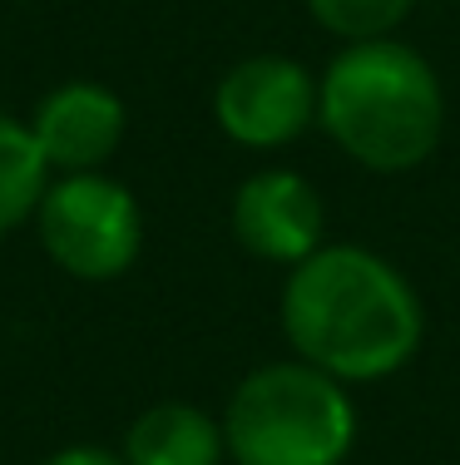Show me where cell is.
<instances>
[{
  "label": "cell",
  "mask_w": 460,
  "mask_h": 465,
  "mask_svg": "<svg viewBox=\"0 0 460 465\" xmlns=\"http://www.w3.org/2000/svg\"><path fill=\"white\" fill-rule=\"evenodd\" d=\"M416 0H307L312 20L332 35H342L347 45L357 40H381L411 15Z\"/></svg>",
  "instance_id": "obj_10"
},
{
  "label": "cell",
  "mask_w": 460,
  "mask_h": 465,
  "mask_svg": "<svg viewBox=\"0 0 460 465\" xmlns=\"http://www.w3.org/2000/svg\"><path fill=\"white\" fill-rule=\"evenodd\" d=\"M45 465H124L119 450H104V446H64L54 450Z\"/></svg>",
  "instance_id": "obj_11"
},
{
  "label": "cell",
  "mask_w": 460,
  "mask_h": 465,
  "mask_svg": "<svg viewBox=\"0 0 460 465\" xmlns=\"http://www.w3.org/2000/svg\"><path fill=\"white\" fill-rule=\"evenodd\" d=\"M282 337L337 381H381L421 347L426 312L416 287L381 252L322 242L282 282Z\"/></svg>",
  "instance_id": "obj_1"
},
{
  "label": "cell",
  "mask_w": 460,
  "mask_h": 465,
  "mask_svg": "<svg viewBox=\"0 0 460 465\" xmlns=\"http://www.w3.org/2000/svg\"><path fill=\"white\" fill-rule=\"evenodd\" d=\"M40 248L80 282H114L144 248V208L109 173H60L35 208Z\"/></svg>",
  "instance_id": "obj_4"
},
{
  "label": "cell",
  "mask_w": 460,
  "mask_h": 465,
  "mask_svg": "<svg viewBox=\"0 0 460 465\" xmlns=\"http://www.w3.org/2000/svg\"><path fill=\"white\" fill-rule=\"evenodd\" d=\"M50 188V163L25 119L0 114V238L35 223V208Z\"/></svg>",
  "instance_id": "obj_9"
},
{
  "label": "cell",
  "mask_w": 460,
  "mask_h": 465,
  "mask_svg": "<svg viewBox=\"0 0 460 465\" xmlns=\"http://www.w3.org/2000/svg\"><path fill=\"white\" fill-rule=\"evenodd\" d=\"M327 208L322 193L292 169H258L233 193V238L253 258L298 268L322 248Z\"/></svg>",
  "instance_id": "obj_6"
},
{
  "label": "cell",
  "mask_w": 460,
  "mask_h": 465,
  "mask_svg": "<svg viewBox=\"0 0 460 465\" xmlns=\"http://www.w3.org/2000/svg\"><path fill=\"white\" fill-rule=\"evenodd\" d=\"M119 456L124 465H223V420H213L203 406L189 401H159L134 416Z\"/></svg>",
  "instance_id": "obj_8"
},
{
  "label": "cell",
  "mask_w": 460,
  "mask_h": 465,
  "mask_svg": "<svg viewBox=\"0 0 460 465\" xmlns=\"http://www.w3.org/2000/svg\"><path fill=\"white\" fill-rule=\"evenodd\" d=\"M213 119L243 149H282L317 119V80L288 54H248L218 80Z\"/></svg>",
  "instance_id": "obj_5"
},
{
  "label": "cell",
  "mask_w": 460,
  "mask_h": 465,
  "mask_svg": "<svg viewBox=\"0 0 460 465\" xmlns=\"http://www.w3.org/2000/svg\"><path fill=\"white\" fill-rule=\"evenodd\" d=\"M317 124L371 173H406L445 134V90L431 60L401 40H357L317 80Z\"/></svg>",
  "instance_id": "obj_2"
},
{
  "label": "cell",
  "mask_w": 460,
  "mask_h": 465,
  "mask_svg": "<svg viewBox=\"0 0 460 465\" xmlns=\"http://www.w3.org/2000/svg\"><path fill=\"white\" fill-rule=\"evenodd\" d=\"M25 124L50 173H100L124 143L129 109L100 80H64L30 109Z\"/></svg>",
  "instance_id": "obj_7"
},
{
  "label": "cell",
  "mask_w": 460,
  "mask_h": 465,
  "mask_svg": "<svg viewBox=\"0 0 460 465\" xmlns=\"http://www.w3.org/2000/svg\"><path fill=\"white\" fill-rule=\"evenodd\" d=\"M223 440L233 465H342L357 446L347 381L312 361H268L228 396Z\"/></svg>",
  "instance_id": "obj_3"
}]
</instances>
